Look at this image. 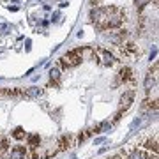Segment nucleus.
<instances>
[{"label":"nucleus","instance_id":"obj_3","mask_svg":"<svg viewBox=\"0 0 159 159\" xmlns=\"http://www.w3.org/2000/svg\"><path fill=\"white\" fill-rule=\"evenodd\" d=\"M133 99H134V92H133V90H127V92H124V94H122V97H120V106H119V111L115 113L113 120H119L120 115L124 113L125 110H129V106H131V102H133Z\"/></svg>","mask_w":159,"mask_h":159},{"label":"nucleus","instance_id":"obj_10","mask_svg":"<svg viewBox=\"0 0 159 159\" xmlns=\"http://www.w3.org/2000/svg\"><path fill=\"white\" fill-rule=\"evenodd\" d=\"M127 159H147V154L143 152V150H133Z\"/></svg>","mask_w":159,"mask_h":159},{"label":"nucleus","instance_id":"obj_6","mask_svg":"<svg viewBox=\"0 0 159 159\" xmlns=\"http://www.w3.org/2000/svg\"><path fill=\"white\" fill-rule=\"evenodd\" d=\"M27 148L23 147V145H16V147L11 150V159H25L27 157Z\"/></svg>","mask_w":159,"mask_h":159},{"label":"nucleus","instance_id":"obj_12","mask_svg":"<svg viewBox=\"0 0 159 159\" xmlns=\"http://www.w3.org/2000/svg\"><path fill=\"white\" fill-rule=\"evenodd\" d=\"M156 81H157V80L154 78V76H150V74H148L147 80H145V90H150V89L156 85Z\"/></svg>","mask_w":159,"mask_h":159},{"label":"nucleus","instance_id":"obj_18","mask_svg":"<svg viewBox=\"0 0 159 159\" xmlns=\"http://www.w3.org/2000/svg\"><path fill=\"white\" fill-rule=\"evenodd\" d=\"M111 159H122V157H120V156H115V157H111Z\"/></svg>","mask_w":159,"mask_h":159},{"label":"nucleus","instance_id":"obj_4","mask_svg":"<svg viewBox=\"0 0 159 159\" xmlns=\"http://www.w3.org/2000/svg\"><path fill=\"white\" fill-rule=\"evenodd\" d=\"M94 55L99 57V62H101L102 66H113V64L117 62L113 55H111L108 50H102V48H97V50L94 51Z\"/></svg>","mask_w":159,"mask_h":159},{"label":"nucleus","instance_id":"obj_13","mask_svg":"<svg viewBox=\"0 0 159 159\" xmlns=\"http://www.w3.org/2000/svg\"><path fill=\"white\" fill-rule=\"evenodd\" d=\"M29 140H30V147H32V148H35V147H37V145L41 143V138L37 136V134H32Z\"/></svg>","mask_w":159,"mask_h":159},{"label":"nucleus","instance_id":"obj_14","mask_svg":"<svg viewBox=\"0 0 159 159\" xmlns=\"http://www.w3.org/2000/svg\"><path fill=\"white\" fill-rule=\"evenodd\" d=\"M50 76H51V81H58V78H60V71H58V69H51Z\"/></svg>","mask_w":159,"mask_h":159},{"label":"nucleus","instance_id":"obj_11","mask_svg":"<svg viewBox=\"0 0 159 159\" xmlns=\"http://www.w3.org/2000/svg\"><path fill=\"white\" fill-rule=\"evenodd\" d=\"M7 150H9V142H7V138H2V140H0V157H2Z\"/></svg>","mask_w":159,"mask_h":159},{"label":"nucleus","instance_id":"obj_1","mask_svg":"<svg viewBox=\"0 0 159 159\" xmlns=\"http://www.w3.org/2000/svg\"><path fill=\"white\" fill-rule=\"evenodd\" d=\"M92 21L96 23L97 29L106 30V29H113L117 25H120L124 12L120 11L117 6H108V7H96L90 12Z\"/></svg>","mask_w":159,"mask_h":159},{"label":"nucleus","instance_id":"obj_15","mask_svg":"<svg viewBox=\"0 0 159 159\" xmlns=\"http://www.w3.org/2000/svg\"><path fill=\"white\" fill-rule=\"evenodd\" d=\"M14 138H18V140H21V138H25V133H23L21 127H18L16 131H14Z\"/></svg>","mask_w":159,"mask_h":159},{"label":"nucleus","instance_id":"obj_9","mask_svg":"<svg viewBox=\"0 0 159 159\" xmlns=\"http://www.w3.org/2000/svg\"><path fill=\"white\" fill-rule=\"evenodd\" d=\"M145 147L154 150V154H157V138L154 136V138H150V140H147V142H145Z\"/></svg>","mask_w":159,"mask_h":159},{"label":"nucleus","instance_id":"obj_17","mask_svg":"<svg viewBox=\"0 0 159 159\" xmlns=\"http://www.w3.org/2000/svg\"><path fill=\"white\" fill-rule=\"evenodd\" d=\"M101 2H102V0H90V4H92V6H94V7H96V6H99Z\"/></svg>","mask_w":159,"mask_h":159},{"label":"nucleus","instance_id":"obj_8","mask_svg":"<svg viewBox=\"0 0 159 159\" xmlns=\"http://www.w3.org/2000/svg\"><path fill=\"white\" fill-rule=\"evenodd\" d=\"M25 97H39L41 94H43V90L41 89H37V87H30V89H25Z\"/></svg>","mask_w":159,"mask_h":159},{"label":"nucleus","instance_id":"obj_7","mask_svg":"<svg viewBox=\"0 0 159 159\" xmlns=\"http://www.w3.org/2000/svg\"><path fill=\"white\" fill-rule=\"evenodd\" d=\"M129 80H133V71H131L129 67H122L119 71V81L125 83V81H129Z\"/></svg>","mask_w":159,"mask_h":159},{"label":"nucleus","instance_id":"obj_16","mask_svg":"<svg viewBox=\"0 0 159 159\" xmlns=\"http://www.w3.org/2000/svg\"><path fill=\"white\" fill-rule=\"evenodd\" d=\"M134 2H136V6H138V9H142V7L145 6V4H147L148 0H134Z\"/></svg>","mask_w":159,"mask_h":159},{"label":"nucleus","instance_id":"obj_5","mask_svg":"<svg viewBox=\"0 0 159 159\" xmlns=\"http://www.w3.org/2000/svg\"><path fill=\"white\" fill-rule=\"evenodd\" d=\"M57 143H58V150L73 148L74 145H78V136H74V134H64Z\"/></svg>","mask_w":159,"mask_h":159},{"label":"nucleus","instance_id":"obj_2","mask_svg":"<svg viewBox=\"0 0 159 159\" xmlns=\"http://www.w3.org/2000/svg\"><path fill=\"white\" fill-rule=\"evenodd\" d=\"M80 62H81V53H80V50L69 51V53H66V55L60 58V66H62L64 69L74 67V66H78Z\"/></svg>","mask_w":159,"mask_h":159}]
</instances>
